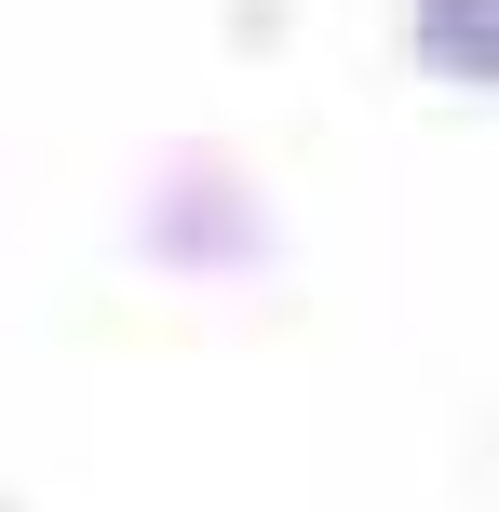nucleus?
Here are the masks:
<instances>
[{"label": "nucleus", "mask_w": 499, "mask_h": 512, "mask_svg": "<svg viewBox=\"0 0 499 512\" xmlns=\"http://www.w3.org/2000/svg\"><path fill=\"white\" fill-rule=\"evenodd\" d=\"M405 27H419V68L499 81V0H405Z\"/></svg>", "instance_id": "f257e3e1"}]
</instances>
